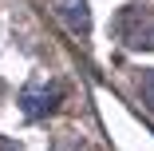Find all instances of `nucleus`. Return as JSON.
I'll return each instance as SVG.
<instances>
[{
  "label": "nucleus",
  "mask_w": 154,
  "mask_h": 151,
  "mask_svg": "<svg viewBox=\"0 0 154 151\" xmlns=\"http://www.w3.org/2000/svg\"><path fill=\"white\" fill-rule=\"evenodd\" d=\"M119 36L127 48H150L154 52V8L150 4H131L119 16Z\"/></svg>",
  "instance_id": "1"
},
{
  "label": "nucleus",
  "mask_w": 154,
  "mask_h": 151,
  "mask_svg": "<svg viewBox=\"0 0 154 151\" xmlns=\"http://www.w3.org/2000/svg\"><path fill=\"white\" fill-rule=\"evenodd\" d=\"M59 100H63V87H59L55 80H32L20 92V111L28 115V119H40V115H48Z\"/></svg>",
  "instance_id": "2"
},
{
  "label": "nucleus",
  "mask_w": 154,
  "mask_h": 151,
  "mask_svg": "<svg viewBox=\"0 0 154 151\" xmlns=\"http://www.w3.org/2000/svg\"><path fill=\"white\" fill-rule=\"evenodd\" d=\"M67 24L75 28V32H87V28H91V16H87V4H83V0H67Z\"/></svg>",
  "instance_id": "3"
},
{
  "label": "nucleus",
  "mask_w": 154,
  "mask_h": 151,
  "mask_svg": "<svg viewBox=\"0 0 154 151\" xmlns=\"http://www.w3.org/2000/svg\"><path fill=\"white\" fill-rule=\"evenodd\" d=\"M138 92H142V100H146V107L154 111V72H146V76H142V84H138Z\"/></svg>",
  "instance_id": "4"
}]
</instances>
